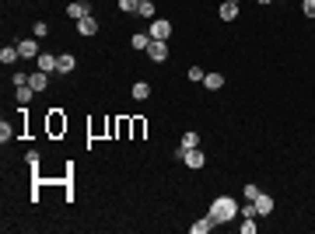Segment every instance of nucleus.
Segmentation results:
<instances>
[{
	"label": "nucleus",
	"instance_id": "15",
	"mask_svg": "<svg viewBox=\"0 0 315 234\" xmlns=\"http://www.w3.org/2000/svg\"><path fill=\"white\" fill-rule=\"evenodd\" d=\"M210 227H214V217H210V213H207V217H203V220H196V224H193V234H207V231H210Z\"/></svg>",
	"mask_w": 315,
	"mask_h": 234
},
{
	"label": "nucleus",
	"instance_id": "20",
	"mask_svg": "<svg viewBox=\"0 0 315 234\" xmlns=\"http://www.w3.org/2000/svg\"><path fill=\"white\" fill-rule=\"evenodd\" d=\"M238 213H242V217H259V210H256V200H249L245 206H238Z\"/></svg>",
	"mask_w": 315,
	"mask_h": 234
},
{
	"label": "nucleus",
	"instance_id": "4",
	"mask_svg": "<svg viewBox=\"0 0 315 234\" xmlns=\"http://www.w3.org/2000/svg\"><path fill=\"white\" fill-rule=\"evenodd\" d=\"M182 161H186L189 168H203V165H207V158H203V150H200V147H193V150H182Z\"/></svg>",
	"mask_w": 315,
	"mask_h": 234
},
{
	"label": "nucleus",
	"instance_id": "2",
	"mask_svg": "<svg viewBox=\"0 0 315 234\" xmlns=\"http://www.w3.org/2000/svg\"><path fill=\"white\" fill-rule=\"evenodd\" d=\"M147 35H151V38H158V42H168L172 25H168L165 18H154V21H151V28H147Z\"/></svg>",
	"mask_w": 315,
	"mask_h": 234
},
{
	"label": "nucleus",
	"instance_id": "5",
	"mask_svg": "<svg viewBox=\"0 0 315 234\" xmlns=\"http://www.w3.org/2000/svg\"><path fill=\"white\" fill-rule=\"evenodd\" d=\"M18 49H21V60H39V46H35V35H32V38H21V42H18Z\"/></svg>",
	"mask_w": 315,
	"mask_h": 234
},
{
	"label": "nucleus",
	"instance_id": "12",
	"mask_svg": "<svg viewBox=\"0 0 315 234\" xmlns=\"http://www.w3.org/2000/svg\"><path fill=\"white\" fill-rule=\"evenodd\" d=\"M67 14H70L74 21H81V18H88L91 11H88V4H81V0H77V4H70V7H67Z\"/></svg>",
	"mask_w": 315,
	"mask_h": 234
},
{
	"label": "nucleus",
	"instance_id": "8",
	"mask_svg": "<svg viewBox=\"0 0 315 234\" xmlns=\"http://www.w3.org/2000/svg\"><path fill=\"white\" fill-rule=\"evenodd\" d=\"M18 60H21V49L18 46H4V49H0V63H4V67L7 63H18Z\"/></svg>",
	"mask_w": 315,
	"mask_h": 234
},
{
	"label": "nucleus",
	"instance_id": "27",
	"mask_svg": "<svg viewBox=\"0 0 315 234\" xmlns=\"http://www.w3.org/2000/svg\"><path fill=\"white\" fill-rule=\"evenodd\" d=\"M32 32H35V38H42V35H46V32H49V28H46V25H42V21H35V28H32Z\"/></svg>",
	"mask_w": 315,
	"mask_h": 234
},
{
	"label": "nucleus",
	"instance_id": "9",
	"mask_svg": "<svg viewBox=\"0 0 315 234\" xmlns=\"http://www.w3.org/2000/svg\"><path fill=\"white\" fill-rule=\"evenodd\" d=\"M77 32H81V35H95V32H98L95 14H88V18H81V21H77Z\"/></svg>",
	"mask_w": 315,
	"mask_h": 234
},
{
	"label": "nucleus",
	"instance_id": "25",
	"mask_svg": "<svg viewBox=\"0 0 315 234\" xmlns=\"http://www.w3.org/2000/svg\"><path fill=\"white\" fill-rule=\"evenodd\" d=\"M11 136H14V133H11V126H7V123H0V140H4V143H7Z\"/></svg>",
	"mask_w": 315,
	"mask_h": 234
},
{
	"label": "nucleus",
	"instance_id": "7",
	"mask_svg": "<svg viewBox=\"0 0 315 234\" xmlns=\"http://www.w3.org/2000/svg\"><path fill=\"white\" fill-rule=\"evenodd\" d=\"M35 67H39V70H46V73H53V70H56V56H53V53H39Z\"/></svg>",
	"mask_w": 315,
	"mask_h": 234
},
{
	"label": "nucleus",
	"instance_id": "24",
	"mask_svg": "<svg viewBox=\"0 0 315 234\" xmlns=\"http://www.w3.org/2000/svg\"><path fill=\"white\" fill-rule=\"evenodd\" d=\"M203 77H207V73H203L200 67H189V81H203Z\"/></svg>",
	"mask_w": 315,
	"mask_h": 234
},
{
	"label": "nucleus",
	"instance_id": "18",
	"mask_svg": "<svg viewBox=\"0 0 315 234\" xmlns=\"http://www.w3.org/2000/svg\"><path fill=\"white\" fill-rule=\"evenodd\" d=\"M193 147H200V133H193V130H189V133L182 136V150H193Z\"/></svg>",
	"mask_w": 315,
	"mask_h": 234
},
{
	"label": "nucleus",
	"instance_id": "13",
	"mask_svg": "<svg viewBox=\"0 0 315 234\" xmlns=\"http://www.w3.org/2000/svg\"><path fill=\"white\" fill-rule=\"evenodd\" d=\"M203 88H207V91H221V88H224V77H221V73H207V77H203Z\"/></svg>",
	"mask_w": 315,
	"mask_h": 234
},
{
	"label": "nucleus",
	"instance_id": "21",
	"mask_svg": "<svg viewBox=\"0 0 315 234\" xmlns=\"http://www.w3.org/2000/svg\"><path fill=\"white\" fill-rule=\"evenodd\" d=\"M140 7V0H119V11H126V14H133Z\"/></svg>",
	"mask_w": 315,
	"mask_h": 234
},
{
	"label": "nucleus",
	"instance_id": "19",
	"mask_svg": "<svg viewBox=\"0 0 315 234\" xmlns=\"http://www.w3.org/2000/svg\"><path fill=\"white\" fill-rule=\"evenodd\" d=\"M147 95H151V84H133V98L137 101H144Z\"/></svg>",
	"mask_w": 315,
	"mask_h": 234
},
{
	"label": "nucleus",
	"instance_id": "10",
	"mask_svg": "<svg viewBox=\"0 0 315 234\" xmlns=\"http://www.w3.org/2000/svg\"><path fill=\"white\" fill-rule=\"evenodd\" d=\"M256 210H259V217L273 213V196H266V192H259V196H256Z\"/></svg>",
	"mask_w": 315,
	"mask_h": 234
},
{
	"label": "nucleus",
	"instance_id": "16",
	"mask_svg": "<svg viewBox=\"0 0 315 234\" xmlns=\"http://www.w3.org/2000/svg\"><path fill=\"white\" fill-rule=\"evenodd\" d=\"M32 95H35V88H32V84H18V101H21V105H28V101H32Z\"/></svg>",
	"mask_w": 315,
	"mask_h": 234
},
{
	"label": "nucleus",
	"instance_id": "11",
	"mask_svg": "<svg viewBox=\"0 0 315 234\" xmlns=\"http://www.w3.org/2000/svg\"><path fill=\"white\" fill-rule=\"evenodd\" d=\"M74 67H77V60H74L70 53H63V56H56V70H60V73H74Z\"/></svg>",
	"mask_w": 315,
	"mask_h": 234
},
{
	"label": "nucleus",
	"instance_id": "6",
	"mask_svg": "<svg viewBox=\"0 0 315 234\" xmlns=\"http://www.w3.org/2000/svg\"><path fill=\"white\" fill-rule=\"evenodd\" d=\"M28 84L35 88V95H39V91H46V88H49V73H46V70H35V73L28 77Z\"/></svg>",
	"mask_w": 315,
	"mask_h": 234
},
{
	"label": "nucleus",
	"instance_id": "1",
	"mask_svg": "<svg viewBox=\"0 0 315 234\" xmlns=\"http://www.w3.org/2000/svg\"><path fill=\"white\" fill-rule=\"evenodd\" d=\"M210 217H214V224H231L235 217H238V203H235L231 196H217L210 203Z\"/></svg>",
	"mask_w": 315,
	"mask_h": 234
},
{
	"label": "nucleus",
	"instance_id": "22",
	"mask_svg": "<svg viewBox=\"0 0 315 234\" xmlns=\"http://www.w3.org/2000/svg\"><path fill=\"white\" fill-rule=\"evenodd\" d=\"M137 14H140V18H154V0H151V4H140Z\"/></svg>",
	"mask_w": 315,
	"mask_h": 234
},
{
	"label": "nucleus",
	"instance_id": "23",
	"mask_svg": "<svg viewBox=\"0 0 315 234\" xmlns=\"http://www.w3.org/2000/svg\"><path fill=\"white\" fill-rule=\"evenodd\" d=\"M242 234H256V217H245V224H242Z\"/></svg>",
	"mask_w": 315,
	"mask_h": 234
},
{
	"label": "nucleus",
	"instance_id": "28",
	"mask_svg": "<svg viewBox=\"0 0 315 234\" xmlns=\"http://www.w3.org/2000/svg\"><path fill=\"white\" fill-rule=\"evenodd\" d=\"M140 4H151V0H140Z\"/></svg>",
	"mask_w": 315,
	"mask_h": 234
},
{
	"label": "nucleus",
	"instance_id": "29",
	"mask_svg": "<svg viewBox=\"0 0 315 234\" xmlns=\"http://www.w3.org/2000/svg\"><path fill=\"white\" fill-rule=\"evenodd\" d=\"M259 4H270V0H259Z\"/></svg>",
	"mask_w": 315,
	"mask_h": 234
},
{
	"label": "nucleus",
	"instance_id": "17",
	"mask_svg": "<svg viewBox=\"0 0 315 234\" xmlns=\"http://www.w3.org/2000/svg\"><path fill=\"white\" fill-rule=\"evenodd\" d=\"M130 46H133V49H147V46H151V35H144V32H137V35L130 38Z\"/></svg>",
	"mask_w": 315,
	"mask_h": 234
},
{
	"label": "nucleus",
	"instance_id": "14",
	"mask_svg": "<svg viewBox=\"0 0 315 234\" xmlns=\"http://www.w3.org/2000/svg\"><path fill=\"white\" fill-rule=\"evenodd\" d=\"M221 18H224V21H235V18H238V4L224 0V4H221Z\"/></svg>",
	"mask_w": 315,
	"mask_h": 234
},
{
	"label": "nucleus",
	"instance_id": "26",
	"mask_svg": "<svg viewBox=\"0 0 315 234\" xmlns=\"http://www.w3.org/2000/svg\"><path fill=\"white\" fill-rule=\"evenodd\" d=\"M301 11H305L308 18H315V0H305V4H301Z\"/></svg>",
	"mask_w": 315,
	"mask_h": 234
},
{
	"label": "nucleus",
	"instance_id": "3",
	"mask_svg": "<svg viewBox=\"0 0 315 234\" xmlns=\"http://www.w3.org/2000/svg\"><path fill=\"white\" fill-rule=\"evenodd\" d=\"M147 56L154 63H165L168 60V42H158V38H151V46H147Z\"/></svg>",
	"mask_w": 315,
	"mask_h": 234
}]
</instances>
